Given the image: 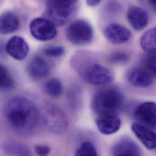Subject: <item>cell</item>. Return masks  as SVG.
I'll use <instances>...</instances> for the list:
<instances>
[{"label": "cell", "instance_id": "21", "mask_svg": "<svg viewBox=\"0 0 156 156\" xmlns=\"http://www.w3.org/2000/svg\"><path fill=\"white\" fill-rule=\"evenodd\" d=\"M142 67L153 77H156V55L147 53L143 58Z\"/></svg>", "mask_w": 156, "mask_h": 156}, {"label": "cell", "instance_id": "16", "mask_svg": "<svg viewBox=\"0 0 156 156\" xmlns=\"http://www.w3.org/2000/svg\"><path fill=\"white\" fill-rule=\"evenodd\" d=\"M113 156H139L140 149L137 144L129 139H123L117 142L112 147Z\"/></svg>", "mask_w": 156, "mask_h": 156}, {"label": "cell", "instance_id": "22", "mask_svg": "<svg viewBox=\"0 0 156 156\" xmlns=\"http://www.w3.org/2000/svg\"><path fill=\"white\" fill-rule=\"evenodd\" d=\"M76 156H97V153L94 145L90 142L83 143L78 148L76 153Z\"/></svg>", "mask_w": 156, "mask_h": 156}, {"label": "cell", "instance_id": "7", "mask_svg": "<svg viewBox=\"0 0 156 156\" xmlns=\"http://www.w3.org/2000/svg\"><path fill=\"white\" fill-rule=\"evenodd\" d=\"M31 35L34 38L41 41L52 40L55 38L57 31L55 26L48 19L35 18L29 25Z\"/></svg>", "mask_w": 156, "mask_h": 156}, {"label": "cell", "instance_id": "25", "mask_svg": "<svg viewBox=\"0 0 156 156\" xmlns=\"http://www.w3.org/2000/svg\"><path fill=\"white\" fill-rule=\"evenodd\" d=\"M34 150L39 156H47L49 154L51 149L46 145H37L34 147Z\"/></svg>", "mask_w": 156, "mask_h": 156}, {"label": "cell", "instance_id": "20", "mask_svg": "<svg viewBox=\"0 0 156 156\" xmlns=\"http://www.w3.org/2000/svg\"><path fill=\"white\" fill-rule=\"evenodd\" d=\"M1 89L3 90H10L15 87V81L13 78L10 74L9 71L3 66H1L0 68Z\"/></svg>", "mask_w": 156, "mask_h": 156}, {"label": "cell", "instance_id": "5", "mask_svg": "<svg viewBox=\"0 0 156 156\" xmlns=\"http://www.w3.org/2000/svg\"><path fill=\"white\" fill-rule=\"evenodd\" d=\"M42 119L46 128L54 134L65 132L68 125L65 114L57 107L52 105H47L43 108Z\"/></svg>", "mask_w": 156, "mask_h": 156}, {"label": "cell", "instance_id": "15", "mask_svg": "<svg viewBox=\"0 0 156 156\" xmlns=\"http://www.w3.org/2000/svg\"><path fill=\"white\" fill-rule=\"evenodd\" d=\"M51 68L49 63L42 57H34L29 63L28 73L32 78L35 80L47 77L50 73Z\"/></svg>", "mask_w": 156, "mask_h": 156}, {"label": "cell", "instance_id": "9", "mask_svg": "<svg viewBox=\"0 0 156 156\" xmlns=\"http://www.w3.org/2000/svg\"><path fill=\"white\" fill-rule=\"evenodd\" d=\"M96 124L101 134L110 135L119 130L122 122L116 114H103L98 115Z\"/></svg>", "mask_w": 156, "mask_h": 156}, {"label": "cell", "instance_id": "1", "mask_svg": "<svg viewBox=\"0 0 156 156\" xmlns=\"http://www.w3.org/2000/svg\"><path fill=\"white\" fill-rule=\"evenodd\" d=\"M5 117L13 128L28 131L33 129L38 120V111L33 101L24 97L11 98L7 103Z\"/></svg>", "mask_w": 156, "mask_h": 156}, {"label": "cell", "instance_id": "2", "mask_svg": "<svg viewBox=\"0 0 156 156\" xmlns=\"http://www.w3.org/2000/svg\"><path fill=\"white\" fill-rule=\"evenodd\" d=\"M124 97L115 87H107L97 92L92 101V108L97 114H116L123 106Z\"/></svg>", "mask_w": 156, "mask_h": 156}, {"label": "cell", "instance_id": "17", "mask_svg": "<svg viewBox=\"0 0 156 156\" xmlns=\"http://www.w3.org/2000/svg\"><path fill=\"white\" fill-rule=\"evenodd\" d=\"M20 23L17 16L12 12H5L0 20V31L2 34H9L16 32L20 27Z\"/></svg>", "mask_w": 156, "mask_h": 156}, {"label": "cell", "instance_id": "14", "mask_svg": "<svg viewBox=\"0 0 156 156\" xmlns=\"http://www.w3.org/2000/svg\"><path fill=\"white\" fill-rule=\"evenodd\" d=\"M127 18L131 26L136 30L144 29L148 23V15L142 8L131 6L128 10Z\"/></svg>", "mask_w": 156, "mask_h": 156}, {"label": "cell", "instance_id": "8", "mask_svg": "<svg viewBox=\"0 0 156 156\" xmlns=\"http://www.w3.org/2000/svg\"><path fill=\"white\" fill-rule=\"evenodd\" d=\"M140 123L152 129H156V103L147 101L139 105L134 114Z\"/></svg>", "mask_w": 156, "mask_h": 156}, {"label": "cell", "instance_id": "26", "mask_svg": "<svg viewBox=\"0 0 156 156\" xmlns=\"http://www.w3.org/2000/svg\"><path fill=\"white\" fill-rule=\"evenodd\" d=\"M101 1V0H86L87 4L91 7L95 6V5H98Z\"/></svg>", "mask_w": 156, "mask_h": 156}, {"label": "cell", "instance_id": "23", "mask_svg": "<svg viewBox=\"0 0 156 156\" xmlns=\"http://www.w3.org/2000/svg\"><path fill=\"white\" fill-rule=\"evenodd\" d=\"M65 52V48L62 46H50L43 50L45 55L51 58H58L64 55Z\"/></svg>", "mask_w": 156, "mask_h": 156}, {"label": "cell", "instance_id": "13", "mask_svg": "<svg viewBox=\"0 0 156 156\" xmlns=\"http://www.w3.org/2000/svg\"><path fill=\"white\" fill-rule=\"evenodd\" d=\"M131 129L137 139L147 148L156 149V133L152 129L139 123H133Z\"/></svg>", "mask_w": 156, "mask_h": 156}, {"label": "cell", "instance_id": "27", "mask_svg": "<svg viewBox=\"0 0 156 156\" xmlns=\"http://www.w3.org/2000/svg\"><path fill=\"white\" fill-rule=\"evenodd\" d=\"M150 6L156 11V0H147Z\"/></svg>", "mask_w": 156, "mask_h": 156}, {"label": "cell", "instance_id": "6", "mask_svg": "<svg viewBox=\"0 0 156 156\" xmlns=\"http://www.w3.org/2000/svg\"><path fill=\"white\" fill-rule=\"evenodd\" d=\"M66 34L71 43L78 46L89 44L94 36L92 26L83 20H77L71 23L66 29Z\"/></svg>", "mask_w": 156, "mask_h": 156}, {"label": "cell", "instance_id": "18", "mask_svg": "<svg viewBox=\"0 0 156 156\" xmlns=\"http://www.w3.org/2000/svg\"><path fill=\"white\" fill-rule=\"evenodd\" d=\"M140 43L147 53L156 55V27L145 32L140 38Z\"/></svg>", "mask_w": 156, "mask_h": 156}, {"label": "cell", "instance_id": "11", "mask_svg": "<svg viewBox=\"0 0 156 156\" xmlns=\"http://www.w3.org/2000/svg\"><path fill=\"white\" fill-rule=\"evenodd\" d=\"M5 51L13 58L21 61L27 56L29 47L23 38L19 36H14L7 41L5 46Z\"/></svg>", "mask_w": 156, "mask_h": 156}, {"label": "cell", "instance_id": "12", "mask_svg": "<svg viewBox=\"0 0 156 156\" xmlns=\"http://www.w3.org/2000/svg\"><path fill=\"white\" fill-rule=\"evenodd\" d=\"M128 81L134 86L147 87L153 82V77L143 67H134L130 69L126 74Z\"/></svg>", "mask_w": 156, "mask_h": 156}, {"label": "cell", "instance_id": "4", "mask_svg": "<svg viewBox=\"0 0 156 156\" xmlns=\"http://www.w3.org/2000/svg\"><path fill=\"white\" fill-rule=\"evenodd\" d=\"M77 0H48L46 18L55 26H62L71 17Z\"/></svg>", "mask_w": 156, "mask_h": 156}, {"label": "cell", "instance_id": "19", "mask_svg": "<svg viewBox=\"0 0 156 156\" xmlns=\"http://www.w3.org/2000/svg\"><path fill=\"white\" fill-rule=\"evenodd\" d=\"M44 90L48 95L52 97H59L63 92V86L59 79L51 78L46 83Z\"/></svg>", "mask_w": 156, "mask_h": 156}, {"label": "cell", "instance_id": "24", "mask_svg": "<svg viewBox=\"0 0 156 156\" xmlns=\"http://www.w3.org/2000/svg\"><path fill=\"white\" fill-rule=\"evenodd\" d=\"M128 60V55L123 52H118L112 54L110 58L109 61L113 64L119 65L126 63Z\"/></svg>", "mask_w": 156, "mask_h": 156}, {"label": "cell", "instance_id": "3", "mask_svg": "<svg viewBox=\"0 0 156 156\" xmlns=\"http://www.w3.org/2000/svg\"><path fill=\"white\" fill-rule=\"evenodd\" d=\"M78 74L86 83L94 86L106 84L114 79V74L110 69L95 62L81 65Z\"/></svg>", "mask_w": 156, "mask_h": 156}, {"label": "cell", "instance_id": "10", "mask_svg": "<svg viewBox=\"0 0 156 156\" xmlns=\"http://www.w3.org/2000/svg\"><path fill=\"white\" fill-rule=\"evenodd\" d=\"M104 35L111 43L120 44L125 43L130 40L131 32L123 26L112 23L106 26L105 29Z\"/></svg>", "mask_w": 156, "mask_h": 156}]
</instances>
